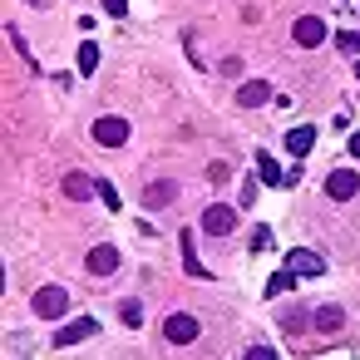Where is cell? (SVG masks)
Returning a JSON list of instances; mask_svg holds the SVG:
<instances>
[{"label": "cell", "mask_w": 360, "mask_h": 360, "mask_svg": "<svg viewBox=\"0 0 360 360\" xmlns=\"http://www.w3.org/2000/svg\"><path fill=\"white\" fill-rule=\"evenodd\" d=\"M94 65H99V45L84 40V45H79V75H94Z\"/></svg>", "instance_id": "obj_17"}, {"label": "cell", "mask_w": 360, "mask_h": 360, "mask_svg": "<svg viewBox=\"0 0 360 360\" xmlns=\"http://www.w3.org/2000/svg\"><path fill=\"white\" fill-rule=\"evenodd\" d=\"M94 143H104V148H124V143H129V124H124L119 114H104V119L94 124Z\"/></svg>", "instance_id": "obj_2"}, {"label": "cell", "mask_w": 360, "mask_h": 360, "mask_svg": "<svg viewBox=\"0 0 360 360\" xmlns=\"http://www.w3.org/2000/svg\"><path fill=\"white\" fill-rule=\"evenodd\" d=\"M360 193V178L350 173V168H335L330 178H326V198H335V202H350Z\"/></svg>", "instance_id": "obj_6"}, {"label": "cell", "mask_w": 360, "mask_h": 360, "mask_svg": "<svg viewBox=\"0 0 360 360\" xmlns=\"http://www.w3.org/2000/svg\"><path fill=\"white\" fill-rule=\"evenodd\" d=\"M311 143H316V129H311V124H306V129H291V134H286V148H291L296 158H306V153H311Z\"/></svg>", "instance_id": "obj_15"}, {"label": "cell", "mask_w": 360, "mask_h": 360, "mask_svg": "<svg viewBox=\"0 0 360 360\" xmlns=\"http://www.w3.org/2000/svg\"><path fill=\"white\" fill-rule=\"evenodd\" d=\"M6 35H11V45H15V50H20V55H25V65H30V70H35V55H30V45H25V35H20V30H15V25H6Z\"/></svg>", "instance_id": "obj_21"}, {"label": "cell", "mask_w": 360, "mask_h": 360, "mask_svg": "<svg viewBox=\"0 0 360 360\" xmlns=\"http://www.w3.org/2000/svg\"><path fill=\"white\" fill-rule=\"evenodd\" d=\"M311 321H316V330L335 335V330L345 326V311H340V306H316V316H311Z\"/></svg>", "instance_id": "obj_13"}, {"label": "cell", "mask_w": 360, "mask_h": 360, "mask_svg": "<svg viewBox=\"0 0 360 360\" xmlns=\"http://www.w3.org/2000/svg\"><path fill=\"white\" fill-rule=\"evenodd\" d=\"M99 198L109 202V212H119V193H114V183H99Z\"/></svg>", "instance_id": "obj_23"}, {"label": "cell", "mask_w": 360, "mask_h": 360, "mask_svg": "<svg viewBox=\"0 0 360 360\" xmlns=\"http://www.w3.org/2000/svg\"><path fill=\"white\" fill-rule=\"evenodd\" d=\"M30 6H45V0H30Z\"/></svg>", "instance_id": "obj_28"}, {"label": "cell", "mask_w": 360, "mask_h": 360, "mask_svg": "<svg viewBox=\"0 0 360 360\" xmlns=\"http://www.w3.org/2000/svg\"><path fill=\"white\" fill-rule=\"evenodd\" d=\"M173 202H178V183H173V178H158V183L143 188V207L158 212V207H173Z\"/></svg>", "instance_id": "obj_8"}, {"label": "cell", "mask_w": 360, "mask_h": 360, "mask_svg": "<svg viewBox=\"0 0 360 360\" xmlns=\"http://www.w3.org/2000/svg\"><path fill=\"white\" fill-rule=\"evenodd\" d=\"M355 79H360V65H355Z\"/></svg>", "instance_id": "obj_29"}, {"label": "cell", "mask_w": 360, "mask_h": 360, "mask_svg": "<svg viewBox=\"0 0 360 360\" xmlns=\"http://www.w3.org/2000/svg\"><path fill=\"white\" fill-rule=\"evenodd\" d=\"M291 281H296V271L286 266V271H276L271 281H266V296H281V291H291Z\"/></svg>", "instance_id": "obj_19"}, {"label": "cell", "mask_w": 360, "mask_h": 360, "mask_svg": "<svg viewBox=\"0 0 360 360\" xmlns=\"http://www.w3.org/2000/svg\"><path fill=\"white\" fill-rule=\"evenodd\" d=\"M84 266H89L94 276H109V271H119V252H114V247H94V252L84 257Z\"/></svg>", "instance_id": "obj_11"}, {"label": "cell", "mask_w": 360, "mask_h": 360, "mask_svg": "<svg viewBox=\"0 0 360 360\" xmlns=\"http://www.w3.org/2000/svg\"><path fill=\"white\" fill-rule=\"evenodd\" d=\"M257 178H262V183H286V173L276 168L271 153H257Z\"/></svg>", "instance_id": "obj_16"}, {"label": "cell", "mask_w": 360, "mask_h": 360, "mask_svg": "<svg viewBox=\"0 0 360 360\" xmlns=\"http://www.w3.org/2000/svg\"><path fill=\"white\" fill-rule=\"evenodd\" d=\"M104 11H109V15H114V20H119V15H124V11H129V0H104Z\"/></svg>", "instance_id": "obj_26"}, {"label": "cell", "mask_w": 360, "mask_h": 360, "mask_svg": "<svg viewBox=\"0 0 360 360\" xmlns=\"http://www.w3.org/2000/svg\"><path fill=\"white\" fill-rule=\"evenodd\" d=\"M242 355H247V360H271V355H276V350H266V345H247V350H242Z\"/></svg>", "instance_id": "obj_25"}, {"label": "cell", "mask_w": 360, "mask_h": 360, "mask_svg": "<svg viewBox=\"0 0 360 360\" xmlns=\"http://www.w3.org/2000/svg\"><path fill=\"white\" fill-rule=\"evenodd\" d=\"M291 40H296V45H301V50H316V45H321V40H326V25H321V20H316V15H301V20H296V25H291Z\"/></svg>", "instance_id": "obj_7"}, {"label": "cell", "mask_w": 360, "mask_h": 360, "mask_svg": "<svg viewBox=\"0 0 360 360\" xmlns=\"http://www.w3.org/2000/svg\"><path fill=\"white\" fill-rule=\"evenodd\" d=\"M163 335H168V345H193L198 340V316H188V311L168 316L163 321Z\"/></svg>", "instance_id": "obj_4"}, {"label": "cell", "mask_w": 360, "mask_h": 360, "mask_svg": "<svg viewBox=\"0 0 360 360\" xmlns=\"http://www.w3.org/2000/svg\"><path fill=\"white\" fill-rule=\"evenodd\" d=\"M65 193H70V202H84V198L99 193V183H94L89 173H70V178H65Z\"/></svg>", "instance_id": "obj_12"}, {"label": "cell", "mask_w": 360, "mask_h": 360, "mask_svg": "<svg viewBox=\"0 0 360 360\" xmlns=\"http://www.w3.org/2000/svg\"><path fill=\"white\" fill-rule=\"evenodd\" d=\"M202 232H212V237H227V232H237V207H227V202H212V207L202 212Z\"/></svg>", "instance_id": "obj_3"}, {"label": "cell", "mask_w": 360, "mask_h": 360, "mask_svg": "<svg viewBox=\"0 0 360 360\" xmlns=\"http://www.w3.org/2000/svg\"><path fill=\"white\" fill-rule=\"evenodd\" d=\"M335 50L340 55H360V35L355 30H335Z\"/></svg>", "instance_id": "obj_20"}, {"label": "cell", "mask_w": 360, "mask_h": 360, "mask_svg": "<svg viewBox=\"0 0 360 360\" xmlns=\"http://www.w3.org/2000/svg\"><path fill=\"white\" fill-rule=\"evenodd\" d=\"M266 247H271V232H266V227H257V237H252V252H266Z\"/></svg>", "instance_id": "obj_24"}, {"label": "cell", "mask_w": 360, "mask_h": 360, "mask_svg": "<svg viewBox=\"0 0 360 360\" xmlns=\"http://www.w3.org/2000/svg\"><path fill=\"white\" fill-rule=\"evenodd\" d=\"M94 330H99V321H94V316H79V321H70V326H60V330H55V345H60V350H70V345L89 340Z\"/></svg>", "instance_id": "obj_5"}, {"label": "cell", "mask_w": 360, "mask_h": 360, "mask_svg": "<svg viewBox=\"0 0 360 360\" xmlns=\"http://www.w3.org/2000/svg\"><path fill=\"white\" fill-rule=\"evenodd\" d=\"M119 321H124V326H143V306H139L134 296H129V301H119Z\"/></svg>", "instance_id": "obj_18"}, {"label": "cell", "mask_w": 360, "mask_h": 360, "mask_svg": "<svg viewBox=\"0 0 360 360\" xmlns=\"http://www.w3.org/2000/svg\"><path fill=\"white\" fill-rule=\"evenodd\" d=\"M350 153H355V158H360V134H355V139H350Z\"/></svg>", "instance_id": "obj_27"}, {"label": "cell", "mask_w": 360, "mask_h": 360, "mask_svg": "<svg viewBox=\"0 0 360 360\" xmlns=\"http://www.w3.org/2000/svg\"><path fill=\"white\" fill-rule=\"evenodd\" d=\"M266 99H271V84L266 79H252V84L237 89V109H262Z\"/></svg>", "instance_id": "obj_10"}, {"label": "cell", "mask_w": 360, "mask_h": 360, "mask_svg": "<svg viewBox=\"0 0 360 360\" xmlns=\"http://www.w3.org/2000/svg\"><path fill=\"white\" fill-rule=\"evenodd\" d=\"M183 266H188V276H198V281H207L212 271L198 262V247H193V232H183Z\"/></svg>", "instance_id": "obj_14"}, {"label": "cell", "mask_w": 360, "mask_h": 360, "mask_svg": "<svg viewBox=\"0 0 360 360\" xmlns=\"http://www.w3.org/2000/svg\"><path fill=\"white\" fill-rule=\"evenodd\" d=\"M257 193H262V178H247V183H242V193H237V202H242V207H252V202H257Z\"/></svg>", "instance_id": "obj_22"}, {"label": "cell", "mask_w": 360, "mask_h": 360, "mask_svg": "<svg viewBox=\"0 0 360 360\" xmlns=\"http://www.w3.org/2000/svg\"><path fill=\"white\" fill-rule=\"evenodd\" d=\"M286 266L296 271V281H301V276H321V271H326V262H321L316 252H306V247H296V252H286Z\"/></svg>", "instance_id": "obj_9"}, {"label": "cell", "mask_w": 360, "mask_h": 360, "mask_svg": "<svg viewBox=\"0 0 360 360\" xmlns=\"http://www.w3.org/2000/svg\"><path fill=\"white\" fill-rule=\"evenodd\" d=\"M30 311H35L40 321H60V316H70V291H65V286H40V291L30 296Z\"/></svg>", "instance_id": "obj_1"}, {"label": "cell", "mask_w": 360, "mask_h": 360, "mask_svg": "<svg viewBox=\"0 0 360 360\" xmlns=\"http://www.w3.org/2000/svg\"><path fill=\"white\" fill-rule=\"evenodd\" d=\"M340 6H345V0H340Z\"/></svg>", "instance_id": "obj_30"}]
</instances>
